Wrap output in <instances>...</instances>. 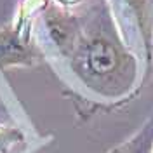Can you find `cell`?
<instances>
[{"label":"cell","instance_id":"6da1fadb","mask_svg":"<svg viewBox=\"0 0 153 153\" xmlns=\"http://www.w3.org/2000/svg\"><path fill=\"white\" fill-rule=\"evenodd\" d=\"M80 16V35L65 59L70 73L101 99L131 96L139 82V59L122 35L111 2L94 0Z\"/></svg>","mask_w":153,"mask_h":153},{"label":"cell","instance_id":"7a4b0ae2","mask_svg":"<svg viewBox=\"0 0 153 153\" xmlns=\"http://www.w3.org/2000/svg\"><path fill=\"white\" fill-rule=\"evenodd\" d=\"M82 28L80 12L65 9L52 0L35 19L33 35L44 54L66 59L73 51Z\"/></svg>","mask_w":153,"mask_h":153},{"label":"cell","instance_id":"3957f363","mask_svg":"<svg viewBox=\"0 0 153 153\" xmlns=\"http://www.w3.org/2000/svg\"><path fill=\"white\" fill-rule=\"evenodd\" d=\"M44 57L35 35L25 33L12 23L0 28V70L37 66Z\"/></svg>","mask_w":153,"mask_h":153},{"label":"cell","instance_id":"277c9868","mask_svg":"<svg viewBox=\"0 0 153 153\" xmlns=\"http://www.w3.org/2000/svg\"><path fill=\"white\" fill-rule=\"evenodd\" d=\"M118 4V16L129 28L136 31L143 52L148 61L153 57V0H115Z\"/></svg>","mask_w":153,"mask_h":153},{"label":"cell","instance_id":"5b68a950","mask_svg":"<svg viewBox=\"0 0 153 153\" xmlns=\"http://www.w3.org/2000/svg\"><path fill=\"white\" fill-rule=\"evenodd\" d=\"M110 153H153V117L136 136L113 148Z\"/></svg>","mask_w":153,"mask_h":153},{"label":"cell","instance_id":"8992f818","mask_svg":"<svg viewBox=\"0 0 153 153\" xmlns=\"http://www.w3.org/2000/svg\"><path fill=\"white\" fill-rule=\"evenodd\" d=\"M52 2L61 5V7H65V9H73L76 5H80L82 2H85V0H52Z\"/></svg>","mask_w":153,"mask_h":153}]
</instances>
